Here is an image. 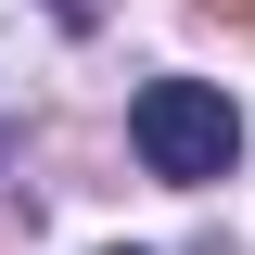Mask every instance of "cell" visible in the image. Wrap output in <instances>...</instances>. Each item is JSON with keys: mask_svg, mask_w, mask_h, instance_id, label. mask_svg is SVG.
<instances>
[{"mask_svg": "<svg viewBox=\"0 0 255 255\" xmlns=\"http://www.w3.org/2000/svg\"><path fill=\"white\" fill-rule=\"evenodd\" d=\"M128 140H140V166H153V179L204 191V179H230V166H243V102L204 90V77H153V90L128 102Z\"/></svg>", "mask_w": 255, "mask_h": 255, "instance_id": "obj_1", "label": "cell"}, {"mask_svg": "<svg viewBox=\"0 0 255 255\" xmlns=\"http://www.w3.org/2000/svg\"><path fill=\"white\" fill-rule=\"evenodd\" d=\"M115 255H140V243H115Z\"/></svg>", "mask_w": 255, "mask_h": 255, "instance_id": "obj_4", "label": "cell"}, {"mask_svg": "<svg viewBox=\"0 0 255 255\" xmlns=\"http://www.w3.org/2000/svg\"><path fill=\"white\" fill-rule=\"evenodd\" d=\"M204 26H255V0H204Z\"/></svg>", "mask_w": 255, "mask_h": 255, "instance_id": "obj_2", "label": "cell"}, {"mask_svg": "<svg viewBox=\"0 0 255 255\" xmlns=\"http://www.w3.org/2000/svg\"><path fill=\"white\" fill-rule=\"evenodd\" d=\"M51 13H90V0H51Z\"/></svg>", "mask_w": 255, "mask_h": 255, "instance_id": "obj_3", "label": "cell"}]
</instances>
